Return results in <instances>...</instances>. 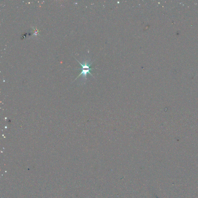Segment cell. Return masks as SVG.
I'll return each mask as SVG.
<instances>
[{"instance_id":"cell-1","label":"cell","mask_w":198,"mask_h":198,"mask_svg":"<svg viewBox=\"0 0 198 198\" xmlns=\"http://www.w3.org/2000/svg\"><path fill=\"white\" fill-rule=\"evenodd\" d=\"M76 60L78 61V62H79V63H80V64L81 65V66L82 67V68H80V69H78L82 70V71L81 73V74L79 75V76H78V77H77V78H78V77L82 75L84 77L85 79H86L87 75L88 73H89V74H90L91 76H93L92 75V74H91L90 72V71L91 70H92V69H93V68H90L91 65V64H89V63H88V62H85L84 63H83V64H82V63H81L79 61L77 60L76 59Z\"/></svg>"}]
</instances>
